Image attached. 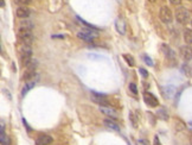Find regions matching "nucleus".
Masks as SVG:
<instances>
[{
  "mask_svg": "<svg viewBox=\"0 0 192 145\" xmlns=\"http://www.w3.org/2000/svg\"><path fill=\"white\" fill-rule=\"evenodd\" d=\"M18 54H19V59H20L21 66L25 68L32 61V48H31V45L20 44L19 48H18Z\"/></svg>",
  "mask_w": 192,
  "mask_h": 145,
  "instance_id": "nucleus-1",
  "label": "nucleus"
},
{
  "mask_svg": "<svg viewBox=\"0 0 192 145\" xmlns=\"http://www.w3.org/2000/svg\"><path fill=\"white\" fill-rule=\"evenodd\" d=\"M97 34H99V30H96V29H85V30H82L77 34V37L82 41L91 43V42H94V39L96 37H97Z\"/></svg>",
  "mask_w": 192,
  "mask_h": 145,
  "instance_id": "nucleus-2",
  "label": "nucleus"
},
{
  "mask_svg": "<svg viewBox=\"0 0 192 145\" xmlns=\"http://www.w3.org/2000/svg\"><path fill=\"white\" fill-rule=\"evenodd\" d=\"M174 17H176L177 21L179 24H181V25H186L188 23V20H190V13H188V11L185 7H181V6H179L176 10Z\"/></svg>",
  "mask_w": 192,
  "mask_h": 145,
  "instance_id": "nucleus-3",
  "label": "nucleus"
},
{
  "mask_svg": "<svg viewBox=\"0 0 192 145\" xmlns=\"http://www.w3.org/2000/svg\"><path fill=\"white\" fill-rule=\"evenodd\" d=\"M36 68H37V61H33V60L25 67V71H24V75H23V80L25 82L31 80V79H33L36 76Z\"/></svg>",
  "mask_w": 192,
  "mask_h": 145,
  "instance_id": "nucleus-4",
  "label": "nucleus"
},
{
  "mask_svg": "<svg viewBox=\"0 0 192 145\" xmlns=\"http://www.w3.org/2000/svg\"><path fill=\"white\" fill-rule=\"evenodd\" d=\"M159 18L164 24H171L173 20V13L167 6H161L159 11Z\"/></svg>",
  "mask_w": 192,
  "mask_h": 145,
  "instance_id": "nucleus-5",
  "label": "nucleus"
},
{
  "mask_svg": "<svg viewBox=\"0 0 192 145\" xmlns=\"http://www.w3.org/2000/svg\"><path fill=\"white\" fill-rule=\"evenodd\" d=\"M18 39L21 44H27L31 45L33 42V35L32 31H27V30H18Z\"/></svg>",
  "mask_w": 192,
  "mask_h": 145,
  "instance_id": "nucleus-6",
  "label": "nucleus"
},
{
  "mask_svg": "<svg viewBox=\"0 0 192 145\" xmlns=\"http://www.w3.org/2000/svg\"><path fill=\"white\" fill-rule=\"evenodd\" d=\"M91 100L100 106H108V100L106 98L105 94H101V93H97L95 91H91Z\"/></svg>",
  "mask_w": 192,
  "mask_h": 145,
  "instance_id": "nucleus-7",
  "label": "nucleus"
},
{
  "mask_svg": "<svg viewBox=\"0 0 192 145\" xmlns=\"http://www.w3.org/2000/svg\"><path fill=\"white\" fill-rule=\"evenodd\" d=\"M37 82H38V76H36V77H33V79H31V80H28V81H26L25 84H24V87H23V89H21V95L25 96L32 88H35V86L37 84Z\"/></svg>",
  "mask_w": 192,
  "mask_h": 145,
  "instance_id": "nucleus-8",
  "label": "nucleus"
},
{
  "mask_svg": "<svg viewBox=\"0 0 192 145\" xmlns=\"http://www.w3.org/2000/svg\"><path fill=\"white\" fill-rule=\"evenodd\" d=\"M144 100H145L146 105H148L149 107H156V106H159L158 99L152 93H149V92H145L144 93Z\"/></svg>",
  "mask_w": 192,
  "mask_h": 145,
  "instance_id": "nucleus-9",
  "label": "nucleus"
},
{
  "mask_svg": "<svg viewBox=\"0 0 192 145\" xmlns=\"http://www.w3.org/2000/svg\"><path fill=\"white\" fill-rule=\"evenodd\" d=\"M160 50L163 51V54L165 55V57L167 60H174L176 59V52L171 49V46L170 45H167V44H165V43H163L161 44V46H160Z\"/></svg>",
  "mask_w": 192,
  "mask_h": 145,
  "instance_id": "nucleus-10",
  "label": "nucleus"
},
{
  "mask_svg": "<svg viewBox=\"0 0 192 145\" xmlns=\"http://www.w3.org/2000/svg\"><path fill=\"white\" fill-rule=\"evenodd\" d=\"M100 111H101V113H103L105 115H107V117L110 119H117L116 111L109 106H100Z\"/></svg>",
  "mask_w": 192,
  "mask_h": 145,
  "instance_id": "nucleus-11",
  "label": "nucleus"
},
{
  "mask_svg": "<svg viewBox=\"0 0 192 145\" xmlns=\"http://www.w3.org/2000/svg\"><path fill=\"white\" fill-rule=\"evenodd\" d=\"M180 56L185 61H190L192 60V49L188 45H184L180 48Z\"/></svg>",
  "mask_w": 192,
  "mask_h": 145,
  "instance_id": "nucleus-12",
  "label": "nucleus"
},
{
  "mask_svg": "<svg viewBox=\"0 0 192 145\" xmlns=\"http://www.w3.org/2000/svg\"><path fill=\"white\" fill-rule=\"evenodd\" d=\"M52 141H53V138L51 136L43 134L36 139V145H50Z\"/></svg>",
  "mask_w": 192,
  "mask_h": 145,
  "instance_id": "nucleus-13",
  "label": "nucleus"
},
{
  "mask_svg": "<svg viewBox=\"0 0 192 145\" xmlns=\"http://www.w3.org/2000/svg\"><path fill=\"white\" fill-rule=\"evenodd\" d=\"M103 124H105V126L107 127V129H109V130H113V131H115V132H120V126L113 120V119H110V118H106L105 120H103Z\"/></svg>",
  "mask_w": 192,
  "mask_h": 145,
  "instance_id": "nucleus-14",
  "label": "nucleus"
},
{
  "mask_svg": "<svg viewBox=\"0 0 192 145\" xmlns=\"http://www.w3.org/2000/svg\"><path fill=\"white\" fill-rule=\"evenodd\" d=\"M115 29L120 35H124L126 34V23H124V20L121 19V18H117L115 20Z\"/></svg>",
  "mask_w": 192,
  "mask_h": 145,
  "instance_id": "nucleus-15",
  "label": "nucleus"
},
{
  "mask_svg": "<svg viewBox=\"0 0 192 145\" xmlns=\"http://www.w3.org/2000/svg\"><path fill=\"white\" fill-rule=\"evenodd\" d=\"M16 13H17V17H19V18H27L31 14V11L27 6H19L17 9Z\"/></svg>",
  "mask_w": 192,
  "mask_h": 145,
  "instance_id": "nucleus-16",
  "label": "nucleus"
},
{
  "mask_svg": "<svg viewBox=\"0 0 192 145\" xmlns=\"http://www.w3.org/2000/svg\"><path fill=\"white\" fill-rule=\"evenodd\" d=\"M174 94H176V87H174V86L169 84V86L164 87V95H165L167 99L172 98Z\"/></svg>",
  "mask_w": 192,
  "mask_h": 145,
  "instance_id": "nucleus-17",
  "label": "nucleus"
},
{
  "mask_svg": "<svg viewBox=\"0 0 192 145\" xmlns=\"http://www.w3.org/2000/svg\"><path fill=\"white\" fill-rule=\"evenodd\" d=\"M0 143H1V145H10L11 144V140H10L9 136L5 134L4 124H1V136H0Z\"/></svg>",
  "mask_w": 192,
  "mask_h": 145,
  "instance_id": "nucleus-18",
  "label": "nucleus"
},
{
  "mask_svg": "<svg viewBox=\"0 0 192 145\" xmlns=\"http://www.w3.org/2000/svg\"><path fill=\"white\" fill-rule=\"evenodd\" d=\"M183 37H184V41H185L186 44H188V45L192 44V30L191 29H185Z\"/></svg>",
  "mask_w": 192,
  "mask_h": 145,
  "instance_id": "nucleus-19",
  "label": "nucleus"
},
{
  "mask_svg": "<svg viewBox=\"0 0 192 145\" xmlns=\"http://www.w3.org/2000/svg\"><path fill=\"white\" fill-rule=\"evenodd\" d=\"M32 27H33L32 23L28 21V20H25V21H20V23H19V29H18V30H27V31H32Z\"/></svg>",
  "mask_w": 192,
  "mask_h": 145,
  "instance_id": "nucleus-20",
  "label": "nucleus"
},
{
  "mask_svg": "<svg viewBox=\"0 0 192 145\" xmlns=\"http://www.w3.org/2000/svg\"><path fill=\"white\" fill-rule=\"evenodd\" d=\"M156 115H158L159 119H161V120H164V121H167V120H169V113H167V111H166L165 108H160V109L158 111Z\"/></svg>",
  "mask_w": 192,
  "mask_h": 145,
  "instance_id": "nucleus-21",
  "label": "nucleus"
},
{
  "mask_svg": "<svg viewBox=\"0 0 192 145\" xmlns=\"http://www.w3.org/2000/svg\"><path fill=\"white\" fill-rule=\"evenodd\" d=\"M123 60L127 62V64L129 66V67H134L135 66V60L133 59V56H131V55H127V54H124L123 56Z\"/></svg>",
  "mask_w": 192,
  "mask_h": 145,
  "instance_id": "nucleus-22",
  "label": "nucleus"
},
{
  "mask_svg": "<svg viewBox=\"0 0 192 145\" xmlns=\"http://www.w3.org/2000/svg\"><path fill=\"white\" fill-rule=\"evenodd\" d=\"M129 120H131V123H132V125H133V127H138L139 126V120H138V117L135 115V113L134 112H131L129 113Z\"/></svg>",
  "mask_w": 192,
  "mask_h": 145,
  "instance_id": "nucleus-23",
  "label": "nucleus"
},
{
  "mask_svg": "<svg viewBox=\"0 0 192 145\" xmlns=\"http://www.w3.org/2000/svg\"><path fill=\"white\" fill-rule=\"evenodd\" d=\"M174 127H176V130L177 131H184V130H186V125L181 121V120H176V124H174Z\"/></svg>",
  "mask_w": 192,
  "mask_h": 145,
  "instance_id": "nucleus-24",
  "label": "nucleus"
},
{
  "mask_svg": "<svg viewBox=\"0 0 192 145\" xmlns=\"http://www.w3.org/2000/svg\"><path fill=\"white\" fill-rule=\"evenodd\" d=\"M13 1L17 5H20V6H27L28 4L32 3V0H13Z\"/></svg>",
  "mask_w": 192,
  "mask_h": 145,
  "instance_id": "nucleus-25",
  "label": "nucleus"
},
{
  "mask_svg": "<svg viewBox=\"0 0 192 145\" xmlns=\"http://www.w3.org/2000/svg\"><path fill=\"white\" fill-rule=\"evenodd\" d=\"M144 61H145V63H146L147 66H149V67H153V66H154L153 60L151 59V57H149L148 55H144Z\"/></svg>",
  "mask_w": 192,
  "mask_h": 145,
  "instance_id": "nucleus-26",
  "label": "nucleus"
},
{
  "mask_svg": "<svg viewBox=\"0 0 192 145\" xmlns=\"http://www.w3.org/2000/svg\"><path fill=\"white\" fill-rule=\"evenodd\" d=\"M129 91L133 93V94H137L138 93V87L135 83H129Z\"/></svg>",
  "mask_w": 192,
  "mask_h": 145,
  "instance_id": "nucleus-27",
  "label": "nucleus"
},
{
  "mask_svg": "<svg viewBox=\"0 0 192 145\" xmlns=\"http://www.w3.org/2000/svg\"><path fill=\"white\" fill-rule=\"evenodd\" d=\"M181 70H183V73H184V74H186V75H188V74H190L188 71H191L190 67H188L186 63H185V64H183V67H181Z\"/></svg>",
  "mask_w": 192,
  "mask_h": 145,
  "instance_id": "nucleus-28",
  "label": "nucleus"
},
{
  "mask_svg": "<svg viewBox=\"0 0 192 145\" xmlns=\"http://www.w3.org/2000/svg\"><path fill=\"white\" fill-rule=\"evenodd\" d=\"M139 71H140L141 76H142L144 79H147V77H148V71H147L146 69H144V68H139Z\"/></svg>",
  "mask_w": 192,
  "mask_h": 145,
  "instance_id": "nucleus-29",
  "label": "nucleus"
},
{
  "mask_svg": "<svg viewBox=\"0 0 192 145\" xmlns=\"http://www.w3.org/2000/svg\"><path fill=\"white\" fill-rule=\"evenodd\" d=\"M137 144H138V145H148V143H147L145 139H139V140L137 141Z\"/></svg>",
  "mask_w": 192,
  "mask_h": 145,
  "instance_id": "nucleus-30",
  "label": "nucleus"
},
{
  "mask_svg": "<svg viewBox=\"0 0 192 145\" xmlns=\"http://www.w3.org/2000/svg\"><path fill=\"white\" fill-rule=\"evenodd\" d=\"M170 3L173 5H180L181 4V0H170Z\"/></svg>",
  "mask_w": 192,
  "mask_h": 145,
  "instance_id": "nucleus-31",
  "label": "nucleus"
},
{
  "mask_svg": "<svg viewBox=\"0 0 192 145\" xmlns=\"http://www.w3.org/2000/svg\"><path fill=\"white\" fill-rule=\"evenodd\" d=\"M154 145H161V144H160V140H159L158 136H155V137H154Z\"/></svg>",
  "mask_w": 192,
  "mask_h": 145,
  "instance_id": "nucleus-32",
  "label": "nucleus"
},
{
  "mask_svg": "<svg viewBox=\"0 0 192 145\" xmlns=\"http://www.w3.org/2000/svg\"><path fill=\"white\" fill-rule=\"evenodd\" d=\"M52 38H64V35H53Z\"/></svg>",
  "mask_w": 192,
  "mask_h": 145,
  "instance_id": "nucleus-33",
  "label": "nucleus"
},
{
  "mask_svg": "<svg viewBox=\"0 0 192 145\" xmlns=\"http://www.w3.org/2000/svg\"><path fill=\"white\" fill-rule=\"evenodd\" d=\"M0 6H1V7H5V1H4V0H0Z\"/></svg>",
  "mask_w": 192,
  "mask_h": 145,
  "instance_id": "nucleus-34",
  "label": "nucleus"
},
{
  "mask_svg": "<svg viewBox=\"0 0 192 145\" xmlns=\"http://www.w3.org/2000/svg\"><path fill=\"white\" fill-rule=\"evenodd\" d=\"M149 1H152V3H154V1H155V0H149Z\"/></svg>",
  "mask_w": 192,
  "mask_h": 145,
  "instance_id": "nucleus-35",
  "label": "nucleus"
},
{
  "mask_svg": "<svg viewBox=\"0 0 192 145\" xmlns=\"http://www.w3.org/2000/svg\"><path fill=\"white\" fill-rule=\"evenodd\" d=\"M191 143H192V136H191Z\"/></svg>",
  "mask_w": 192,
  "mask_h": 145,
  "instance_id": "nucleus-36",
  "label": "nucleus"
},
{
  "mask_svg": "<svg viewBox=\"0 0 192 145\" xmlns=\"http://www.w3.org/2000/svg\"><path fill=\"white\" fill-rule=\"evenodd\" d=\"M191 25H192V20H191Z\"/></svg>",
  "mask_w": 192,
  "mask_h": 145,
  "instance_id": "nucleus-37",
  "label": "nucleus"
},
{
  "mask_svg": "<svg viewBox=\"0 0 192 145\" xmlns=\"http://www.w3.org/2000/svg\"><path fill=\"white\" fill-rule=\"evenodd\" d=\"M190 1H192V0H190Z\"/></svg>",
  "mask_w": 192,
  "mask_h": 145,
  "instance_id": "nucleus-38",
  "label": "nucleus"
}]
</instances>
